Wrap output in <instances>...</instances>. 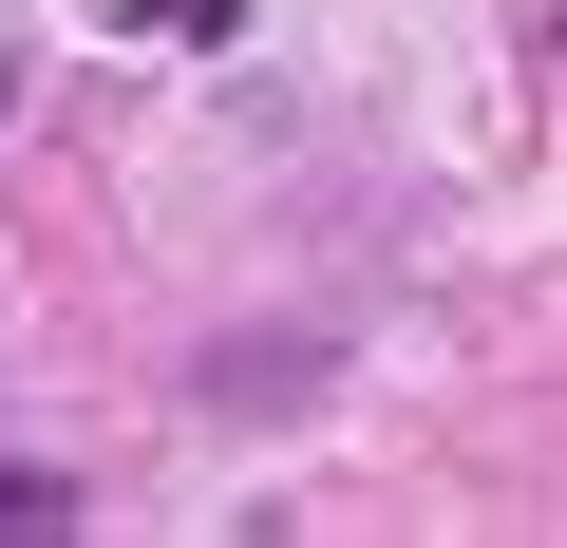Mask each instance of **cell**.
Returning a JSON list of instances; mask_svg holds the SVG:
<instances>
[{
  "instance_id": "1",
  "label": "cell",
  "mask_w": 567,
  "mask_h": 548,
  "mask_svg": "<svg viewBox=\"0 0 567 548\" xmlns=\"http://www.w3.org/2000/svg\"><path fill=\"white\" fill-rule=\"evenodd\" d=\"M58 529V473H20V454H0V548H39Z\"/></svg>"
},
{
  "instance_id": "2",
  "label": "cell",
  "mask_w": 567,
  "mask_h": 548,
  "mask_svg": "<svg viewBox=\"0 0 567 548\" xmlns=\"http://www.w3.org/2000/svg\"><path fill=\"white\" fill-rule=\"evenodd\" d=\"M0 133H20V39H0Z\"/></svg>"
}]
</instances>
